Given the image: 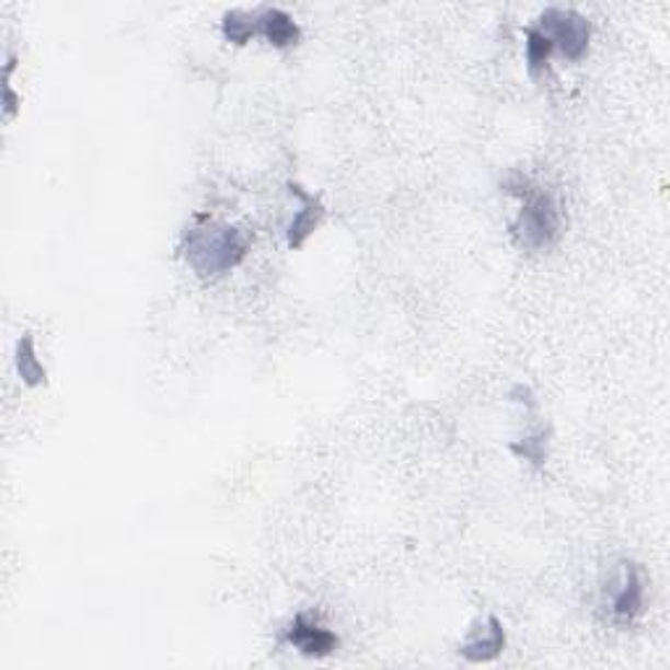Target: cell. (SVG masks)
<instances>
[{"label":"cell","instance_id":"obj_1","mask_svg":"<svg viewBox=\"0 0 670 670\" xmlns=\"http://www.w3.org/2000/svg\"><path fill=\"white\" fill-rule=\"evenodd\" d=\"M250 252V239L239 228L199 216L184 231L181 254L199 278L212 280L231 273Z\"/></svg>","mask_w":670,"mask_h":670},{"label":"cell","instance_id":"obj_2","mask_svg":"<svg viewBox=\"0 0 670 670\" xmlns=\"http://www.w3.org/2000/svg\"><path fill=\"white\" fill-rule=\"evenodd\" d=\"M508 189L521 197L519 218L513 223V236L527 250H547L561 233V210L551 192L534 186L532 181H508Z\"/></svg>","mask_w":670,"mask_h":670},{"label":"cell","instance_id":"obj_3","mask_svg":"<svg viewBox=\"0 0 670 670\" xmlns=\"http://www.w3.org/2000/svg\"><path fill=\"white\" fill-rule=\"evenodd\" d=\"M538 30L553 43V48H558L568 60L585 58L589 48V35H592V26L585 16L571 9H547L540 16V22L534 24Z\"/></svg>","mask_w":670,"mask_h":670},{"label":"cell","instance_id":"obj_4","mask_svg":"<svg viewBox=\"0 0 670 670\" xmlns=\"http://www.w3.org/2000/svg\"><path fill=\"white\" fill-rule=\"evenodd\" d=\"M608 600H611V615L615 623H634L645 611V581H642L639 568L632 561L619 563L605 587Z\"/></svg>","mask_w":670,"mask_h":670},{"label":"cell","instance_id":"obj_5","mask_svg":"<svg viewBox=\"0 0 670 670\" xmlns=\"http://www.w3.org/2000/svg\"><path fill=\"white\" fill-rule=\"evenodd\" d=\"M286 639L288 645L297 647L307 658H325V655L338 649V636H335L331 628H325L323 623L310 613H299L297 619H293L291 626H288Z\"/></svg>","mask_w":670,"mask_h":670},{"label":"cell","instance_id":"obj_6","mask_svg":"<svg viewBox=\"0 0 670 670\" xmlns=\"http://www.w3.org/2000/svg\"><path fill=\"white\" fill-rule=\"evenodd\" d=\"M503 647H506V632H503L500 621L495 619V615H487V619L477 623V626L469 632L466 639L461 642L459 655L472 662H487L498 658Z\"/></svg>","mask_w":670,"mask_h":670},{"label":"cell","instance_id":"obj_7","mask_svg":"<svg viewBox=\"0 0 670 670\" xmlns=\"http://www.w3.org/2000/svg\"><path fill=\"white\" fill-rule=\"evenodd\" d=\"M254 13H257V35H263L270 45H276V48H291V45L299 43V24L293 22L284 9L265 5V9H257Z\"/></svg>","mask_w":670,"mask_h":670},{"label":"cell","instance_id":"obj_8","mask_svg":"<svg viewBox=\"0 0 670 670\" xmlns=\"http://www.w3.org/2000/svg\"><path fill=\"white\" fill-rule=\"evenodd\" d=\"M301 199H304V210H299V216L291 220V226H288V246L304 244V241L312 236V231L320 226V220H323V216H325L323 205H320L314 197H310V194L301 192Z\"/></svg>","mask_w":670,"mask_h":670},{"label":"cell","instance_id":"obj_9","mask_svg":"<svg viewBox=\"0 0 670 670\" xmlns=\"http://www.w3.org/2000/svg\"><path fill=\"white\" fill-rule=\"evenodd\" d=\"M16 367H19V374H22V380H24L26 385H39V383H45V367L37 361L35 338H32L30 333H26L24 338L19 340V348H16Z\"/></svg>","mask_w":670,"mask_h":670},{"label":"cell","instance_id":"obj_10","mask_svg":"<svg viewBox=\"0 0 670 670\" xmlns=\"http://www.w3.org/2000/svg\"><path fill=\"white\" fill-rule=\"evenodd\" d=\"M223 35L228 43L246 45L254 35H257V13L228 11L223 16Z\"/></svg>","mask_w":670,"mask_h":670},{"label":"cell","instance_id":"obj_11","mask_svg":"<svg viewBox=\"0 0 670 670\" xmlns=\"http://www.w3.org/2000/svg\"><path fill=\"white\" fill-rule=\"evenodd\" d=\"M551 53H553L551 39L542 35L538 26H529L527 30V63H529V71H532L534 77H538L540 71L547 69Z\"/></svg>","mask_w":670,"mask_h":670}]
</instances>
